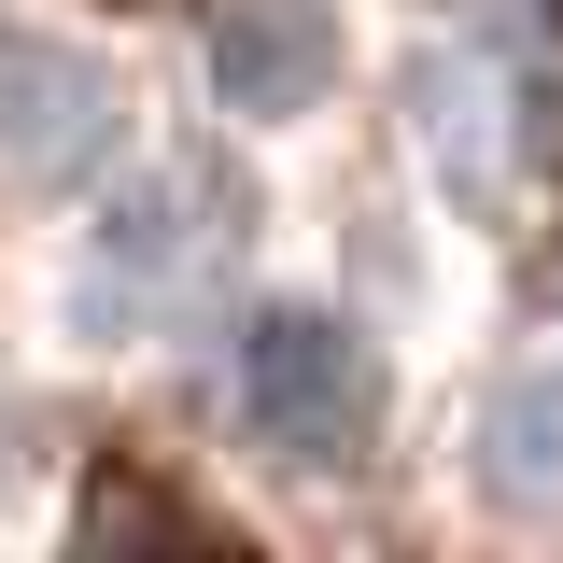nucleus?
I'll return each instance as SVG.
<instances>
[{
    "label": "nucleus",
    "mask_w": 563,
    "mask_h": 563,
    "mask_svg": "<svg viewBox=\"0 0 563 563\" xmlns=\"http://www.w3.org/2000/svg\"><path fill=\"white\" fill-rule=\"evenodd\" d=\"M113 14H155V0H113Z\"/></svg>",
    "instance_id": "f257e3e1"
}]
</instances>
